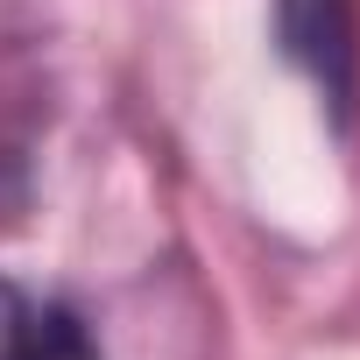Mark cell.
Segmentation results:
<instances>
[{
    "instance_id": "1",
    "label": "cell",
    "mask_w": 360,
    "mask_h": 360,
    "mask_svg": "<svg viewBox=\"0 0 360 360\" xmlns=\"http://www.w3.org/2000/svg\"><path fill=\"white\" fill-rule=\"evenodd\" d=\"M276 36L318 78V92L339 113H353V92H360V22H353V0H276Z\"/></svg>"
},
{
    "instance_id": "2",
    "label": "cell",
    "mask_w": 360,
    "mask_h": 360,
    "mask_svg": "<svg viewBox=\"0 0 360 360\" xmlns=\"http://www.w3.org/2000/svg\"><path fill=\"white\" fill-rule=\"evenodd\" d=\"M15 360H99V346H92V332L71 311H50V318H29Z\"/></svg>"
},
{
    "instance_id": "3",
    "label": "cell",
    "mask_w": 360,
    "mask_h": 360,
    "mask_svg": "<svg viewBox=\"0 0 360 360\" xmlns=\"http://www.w3.org/2000/svg\"><path fill=\"white\" fill-rule=\"evenodd\" d=\"M22 332H29V311H22V297L0 283V360H15L22 353Z\"/></svg>"
}]
</instances>
